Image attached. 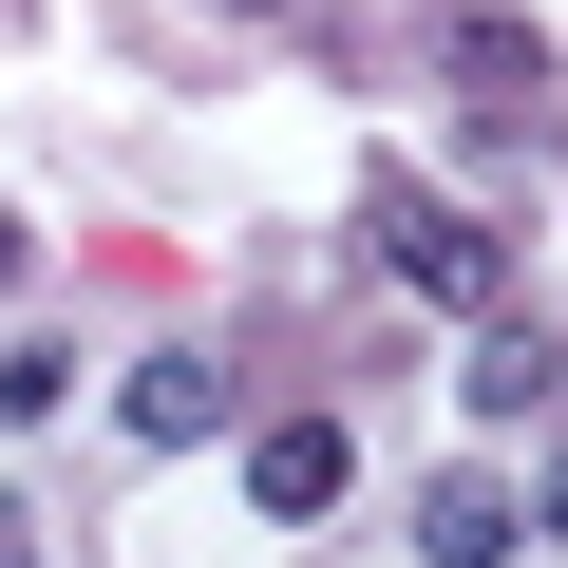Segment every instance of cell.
Masks as SVG:
<instances>
[{"label":"cell","instance_id":"1","mask_svg":"<svg viewBox=\"0 0 568 568\" xmlns=\"http://www.w3.org/2000/svg\"><path fill=\"white\" fill-rule=\"evenodd\" d=\"M361 265L398 284V304H511V246H493L417 152H361Z\"/></svg>","mask_w":568,"mask_h":568},{"label":"cell","instance_id":"2","mask_svg":"<svg viewBox=\"0 0 568 568\" xmlns=\"http://www.w3.org/2000/svg\"><path fill=\"white\" fill-rule=\"evenodd\" d=\"M227 398H246V361H227V342H152V361L114 379V436H133V455H209V436H227Z\"/></svg>","mask_w":568,"mask_h":568},{"label":"cell","instance_id":"3","mask_svg":"<svg viewBox=\"0 0 568 568\" xmlns=\"http://www.w3.org/2000/svg\"><path fill=\"white\" fill-rule=\"evenodd\" d=\"M436 77H455V95H511V114H530V95L568 77V58H549V20H511V0H436Z\"/></svg>","mask_w":568,"mask_h":568},{"label":"cell","instance_id":"4","mask_svg":"<svg viewBox=\"0 0 568 568\" xmlns=\"http://www.w3.org/2000/svg\"><path fill=\"white\" fill-rule=\"evenodd\" d=\"M342 474H361V436H342V417H265V436H246V493H265L284 530H323V511H342Z\"/></svg>","mask_w":568,"mask_h":568},{"label":"cell","instance_id":"5","mask_svg":"<svg viewBox=\"0 0 568 568\" xmlns=\"http://www.w3.org/2000/svg\"><path fill=\"white\" fill-rule=\"evenodd\" d=\"M417 549H436V568H511V549H530V493H511V474H474V455H455V474H436V493H417Z\"/></svg>","mask_w":568,"mask_h":568},{"label":"cell","instance_id":"6","mask_svg":"<svg viewBox=\"0 0 568 568\" xmlns=\"http://www.w3.org/2000/svg\"><path fill=\"white\" fill-rule=\"evenodd\" d=\"M455 398H474V417H530V398H549V323H511V304H493V323H474V361H455Z\"/></svg>","mask_w":568,"mask_h":568},{"label":"cell","instance_id":"7","mask_svg":"<svg viewBox=\"0 0 568 568\" xmlns=\"http://www.w3.org/2000/svg\"><path fill=\"white\" fill-rule=\"evenodd\" d=\"M58 398H77V361H58V342H0V436H39Z\"/></svg>","mask_w":568,"mask_h":568},{"label":"cell","instance_id":"8","mask_svg":"<svg viewBox=\"0 0 568 568\" xmlns=\"http://www.w3.org/2000/svg\"><path fill=\"white\" fill-rule=\"evenodd\" d=\"M20 284H39V227H20V209H0V304H20Z\"/></svg>","mask_w":568,"mask_h":568},{"label":"cell","instance_id":"9","mask_svg":"<svg viewBox=\"0 0 568 568\" xmlns=\"http://www.w3.org/2000/svg\"><path fill=\"white\" fill-rule=\"evenodd\" d=\"M530 530H568V455H549V474H530Z\"/></svg>","mask_w":568,"mask_h":568},{"label":"cell","instance_id":"10","mask_svg":"<svg viewBox=\"0 0 568 568\" xmlns=\"http://www.w3.org/2000/svg\"><path fill=\"white\" fill-rule=\"evenodd\" d=\"M0 568H39V530H20V511H0Z\"/></svg>","mask_w":568,"mask_h":568},{"label":"cell","instance_id":"11","mask_svg":"<svg viewBox=\"0 0 568 568\" xmlns=\"http://www.w3.org/2000/svg\"><path fill=\"white\" fill-rule=\"evenodd\" d=\"M209 20H284V0H209Z\"/></svg>","mask_w":568,"mask_h":568}]
</instances>
